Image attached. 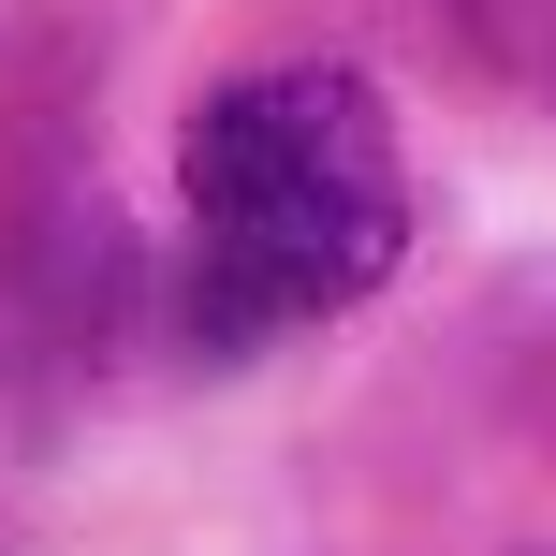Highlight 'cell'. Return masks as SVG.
Wrapping results in <instances>:
<instances>
[{"label": "cell", "instance_id": "7a4b0ae2", "mask_svg": "<svg viewBox=\"0 0 556 556\" xmlns=\"http://www.w3.org/2000/svg\"><path fill=\"white\" fill-rule=\"evenodd\" d=\"M469 15H483V45H498L528 88H556V0H469Z\"/></svg>", "mask_w": 556, "mask_h": 556}, {"label": "cell", "instance_id": "6da1fadb", "mask_svg": "<svg viewBox=\"0 0 556 556\" xmlns=\"http://www.w3.org/2000/svg\"><path fill=\"white\" fill-rule=\"evenodd\" d=\"M176 205H191V307H220L235 337L337 323L410 250L395 117L337 59H278V74L205 88L176 132Z\"/></svg>", "mask_w": 556, "mask_h": 556}]
</instances>
